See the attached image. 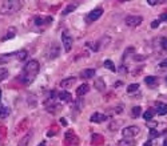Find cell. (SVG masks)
<instances>
[{
    "instance_id": "1",
    "label": "cell",
    "mask_w": 167,
    "mask_h": 146,
    "mask_svg": "<svg viewBox=\"0 0 167 146\" xmlns=\"http://www.w3.org/2000/svg\"><path fill=\"white\" fill-rule=\"evenodd\" d=\"M39 68H40V65L36 60H31V61H28L24 67V72H23V74H22V82L23 84L30 85L31 82L35 80L37 73H39Z\"/></svg>"
},
{
    "instance_id": "2",
    "label": "cell",
    "mask_w": 167,
    "mask_h": 146,
    "mask_svg": "<svg viewBox=\"0 0 167 146\" xmlns=\"http://www.w3.org/2000/svg\"><path fill=\"white\" fill-rule=\"evenodd\" d=\"M22 1H19V0H7V1L3 3L0 13L1 15H12V13L18 12L22 8Z\"/></svg>"
},
{
    "instance_id": "3",
    "label": "cell",
    "mask_w": 167,
    "mask_h": 146,
    "mask_svg": "<svg viewBox=\"0 0 167 146\" xmlns=\"http://www.w3.org/2000/svg\"><path fill=\"white\" fill-rule=\"evenodd\" d=\"M62 43H63V45H64L66 52H70L71 48H72V37L70 36V33H68L67 31H64V32L62 33Z\"/></svg>"
},
{
    "instance_id": "4",
    "label": "cell",
    "mask_w": 167,
    "mask_h": 146,
    "mask_svg": "<svg viewBox=\"0 0 167 146\" xmlns=\"http://www.w3.org/2000/svg\"><path fill=\"white\" fill-rule=\"evenodd\" d=\"M139 128L138 126H128V128H125L122 130V134L125 138H132V137H135L138 133H139Z\"/></svg>"
},
{
    "instance_id": "5",
    "label": "cell",
    "mask_w": 167,
    "mask_h": 146,
    "mask_svg": "<svg viewBox=\"0 0 167 146\" xmlns=\"http://www.w3.org/2000/svg\"><path fill=\"white\" fill-rule=\"evenodd\" d=\"M142 21H143V19L140 16H128V18H126V24L131 28L138 27L139 24H142Z\"/></svg>"
},
{
    "instance_id": "6",
    "label": "cell",
    "mask_w": 167,
    "mask_h": 146,
    "mask_svg": "<svg viewBox=\"0 0 167 146\" xmlns=\"http://www.w3.org/2000/svg\"><path fill=\"white\" fill-rule=\"evenodd\" d=\"M102 13H103V10L102 8H95V10H92L90 13H88V20L90 21H95L96 19H99L100 16H102Z\"/></svg>"
},
{
    "instance_id": "7",
    "label": "cell",
    "mask_w": 167,
    "mask_h": 146,
    "mask_svg": "<svg viewBox=\"0 0 167 146\" xmlns=\"http://www.w3.org/2000/svg\"><path fill=\"white\" fill-rule=\"evenodd\" d=\"M91 122H104L106 120H107V116L106 114H102V113H94L92 116H91Z\"/></svg>"
},
{
    "instance_id": "8",
    "label": "cell",
    "mask_w": 167,
    "mask_h": 146,
    "mask_svg": "<svg viewBox=\"0 0 167 146\" xmlns=\"http://www.w3.org/2000/svg\"><path fill=\"white\" fill-rule=\"evenodd\" d=\"M59 98L62 100L63 102H71L72 101V96H71V93L70 92H67V90H63V92H59Z\"/></svg>"
},
{
    "instance_id": "9",
    "label": "cell",
    "mask_w": 167,
    "mask_h": 146,
    "mask_svg": "<svg viewBox=\"0 0 167 146\" xmlns=\"http://www.w3.org/2000/svg\"><path fill=\"white\" fill-rule=\"evenodd\" d=\"M88 90H90V85L88 84H82L76 89V94L78 96H84L86 93H88Z\"/></svg>"
},
{
    "instance_id": "10",
    "label": "cell",
    "mask_w": 167,
    "mask_h": 146,
    "mask_svg": "<svg viewBox=\"0 0 167 146\" xmlns=\"http://www.w3.org/2000/svg\"><path fill=\"white\" fill-rule=\"evenodd\" d=\"M75 81H76V80H75V77H70V79H64V80H63V81L60 82V85H62L64 89H67V88H71V87H72Z\"/></svg>"
},
{
    "instance_id": "11",
    "label": "cell",
    "mask_w": 167,
    "mask_h": 146,
    "mask_svg": "<svg viewBox=\"0 0 167 146\" xmlns=\"http://www.w3.org/2000/svg\"><path fill=\"white\" fill-rule=\"evenodd\" d=\"M157 113L159 114V116H165L167 114V104H158L157 105Z\"/></svg>"
},
{
    "instance_id": "12",
    "label": "cell",
    "mask_w": 167,
    "mask_h": 146,
    "mask_svg": "<svg viewBox=\"0 0 167 146\" xmlns=\"http://www.w3.org/2000/svg\"><path fill=\"white\" fill-rule=\"evenodd\" d=\"M95 76V70L94 69H84L82 73H80V77L82 79H91V77H94Z\"/></svg>"
},
{
    "instance_id": "13",
    "label": "cell",
    "mask_w": 167,
    "mask_h": 146,
    "mask_svg": "<svg viewBox=\"0 0 167 146\" xmlns=\"http://www.w3.org/2000/svg\"><path fill=\"white\" fill-rule=\"evenodd\" d=\"M51 20H52L51 18H44V19L43 18H36L35 19V24L36 25H45V24H50Z\"/></svg>"
},
{
    "instance_id": "14",
    "label": "cell",
    "mask_w": 167,
    "mask_h": 146,
    "mask_svg": "<svg viewBox=\"0 0 167 146\" xmlns=\"http://www.w3.org/2000/svg\"><path fill=\"white\" fill-rule=\"evenodd\" d=\"M157 81H158V79L154 77V76H147L145 79V82L148 85V87H155V85H157Z\"/></svg>"
},
{
    "instance_id": "15",
    "label": "cell",
    "mask_w": 167,
    "mask_h": 146,
    "mask_svg": "<svg viewBox=\"0 0 167 146\" xmlns=\"http://www.w3.org/2000/svg\"><path fill=\"white\" fill-rule=\"evenodd\" d=\"M118 145L119 146H135V141L131 138H125V139L118 142Z\"/></svg>"
},
{
    "instance_id": "16",
    "label": "cell",
    "mask_w": 167,
    "mask_h": 146,
    "mask_svg": "<svg viewBox=\"0 0 167 146\" xmlns=\"http://www.w3.org/2000/svg\"><path fill=\"white\" fill-rule=\"evenodd\" d=\"M59 51H60V48L57 47L56 43H54V44H52V49H51L50 59H54V57H57V56H59Z\"/></svg>"
},
{
    "instance_id": "17",
    "label": "cell",
    "mask_w": 167,
    "mask_h": 146,
    "mask_svg": "<svg viewBox=\"0 0 167 146\" xmlns=\"http://www.w3.org/2000/svg\"><path fill=\"white\" fill-rule=\"evenodd\" d=\"M104 67L107 68L108 70H111V72H116V68H115L114 62H112L111 60H106V61H104Z\"/></svg>"
},
{
    "instance_id": "18",
    "label": "cell",
    "mask_w": 167,
    "mask_h": 146,
    "mask_svg": "<svg viewBox=\"0 0 167 146\" xmlns=\"http://www.w3.org/2000/svg\"><path fill=\"white\" fill-rule=\"evenodd\" d=\"M10 114V108H5L3 105H0V118H4Z\"/></svg>"
},
{
    "instance_id": "19",
    "label": "cell",
    "mask_w": 167,
    "mask_h": 146,
    "mask_svg": "<svg viewBox=\"0 0 167 146\" xmlns=\"http://www.w3.org/2000/svg\"><path fill=\"white\" fill-rule=\"evenodd\" d=\"M95 88H96L98 90H104V82H103V80L102 79H98L96 80V82H95Z\"/></svg>"
},
{
    "instance_id": "20",
    "label": "cell",
    "mask_w": 167,
    "mask_h": 146,
    "mask_svg": "<svg viewBox=\"0 0 167 146\" xmlns=\"http://www.w3.org/2000/svg\"><path fill=\"white\" fill-rule=\"evenodd\" d=\"M152 117H154V109H148V110H146L145 112V114H143V118L145 120H151Z\"/></svg>"
},
{
    "instance_id": "21",
    "label": "cell",
    "mask_w": 167,
    "mask_h": 146,
    "mask_svg": "<svg viewBox=\"0 0 167 146\" xmlns=\"http://www.w3.org/2000/svg\"><path fill=\"white\" fill-rule=\"evenodd\" d=\"M140 113H142V108H140V106H134V108H132V117H134V118L139 117Z\"/></svg>"
},
{
    "instance_id": "22",
    "label": "cell",
    "mask_w": 167,
    "mask_h": 146,
    "mask_svg": "<svg viewBox=\"0 0 167 146\" xmlns=\"http://www.w3.org/2000/svg\"><path fill=\"white\" fill-rule=\"evenodd\" d=\"M76 10V5L75 4H70V5H67V8H66L64 11H63V15H67V13H70V12H72V11Z\"/></svg>"
},
{
    "instance_id": "23",
    "label": "cell",
    "mask_w": 167,
    "mask_h": 146,
    "mask_svg": "<svg viewBox=\"0 0 167 146\" xmlns=\"http://www.w3.org/2000/svg\"><path fill=\"white\" fill-rule=\"evenodd\" d=\"M138 89H139V84H131V85H128L127 92L128 93H134V92H136Z\"/></svg>"
},
{
    "instance_id": "24",
    "label": "cell",
    "mask_w": 167,
    "mask_h": 146,
    "mask_svg": "<svg viewBox=\"0 0 167 146\" xmlns=\"http://www.w3.org/2000/svg\"><path fill=\"white\" fill-rule=\"evenodd\" d=\"M15 56L18 60H24L25 57H27V52H25V51H19L18 53H15Z\"/></svg>"
},
{
    "instance_id": "25",
    "label": "cell",
    "mask_w": 167,
    "mask_h": 146,
    "mask_svg": "<svg viewBox=\"0 0 167 146\" xmlns=\"http://www.w3.org/2000/svg\"><path fill=\"white\" fill-rule=\"evenodd\" d=\"M7 76H8V70L4 69V68H0V81L7 79Z\"/></svg>"
},
{
    "instance_id": "26",
    "label": "cell",
    "mask_w": 167,
    "mask_h": 146,
    "mask_svg": "<svg viewBox=\"0 0 167 146\" xmlns=\"http://www.w3.org/2000/svg\"><path fill=\"white\" fill-rule=\"evenodd\" d=\"M158 136H159V133H158V131L155 130L154 128H151V129H150V137H151V138H157Z\"/></svg>"
},
{
    "instance_id": "27",
    "label": "cell",
    "mask_w": 167,
    "mask_h": 146,
    "mask_svg": "<svg viewBox=\"0 0 167 146\" xmlns=\"http://www.w3.org/2000/svg\"><path fill=\"white\" fill-rule=\"evenodd\" d=\"M160 45H162L163 49L167 51V39H162V41H160Z\"/></svg>"
},
{
    "instance_id": "28",
    "label": "cell",
    "mask_w": 167,
    "mask_h": 146,
    "mask_svg": "<svg viewBox=\"0 0 167 146\" xmlns=\"http://www.w3.org/2000/svg\"><path fill=\"white\" fill-rule=\"evenodd\" d=\"M159 23H162V21H167V13H163V15H160L159 16Z\"/></svg>"
},
{
    "instance_id": "29",
    "label": "cell",
    "mask_w": 167,
    "mask_h": 146,
    "mask_svg": "<svg viewBox=\"0 0 167 146\" xmlns=\"http://www.w3.org/2000/svg\"><path fill=\"white\" fill-rule=\"evenodd\" d=\"M158 25H159V20H157V21H152V23H151V27H152V28H157Z\"/></svg>"
},
{
    "instance_id": "30",
    "label": "cell",
    "mask_w": 167,
    "mask_h": 146,
    "mask_svg": "<svg viewBox=\"0 0 167 146\" xmlns=\"http://www.w3.org/2000/svg\"><path fill=\"white\" fill-rule=\"evenodd\" d=\"M160 67H162V68H167V59L165 60V61L160 62Z\"/></svg>"
},
{
    "instance_id": "31",
    "label": "cell",
    "mask_w": 167,
    "mask_h": 146,
    "mask_svg": "<svg viewBox=\"0 0 167 146\" xmlns=\"http://www.w3.org/2000/svg\"><path fill=\"white\" fill-rule=\"evenodd\" d=\"M148 4L150 5H155V4H158V1H155V0H148Z\"/></svg>"
},
{
    "instance_id": "32",
    "label": "cell",
    "mask_w": 167,
    "mask_h": 146,
    "mask_svg": "<svg viewBox=\"0 0 167 146\" xmlns=\"http://www.w3.org/2000/svg\"><path fill=\"white\" fill-rule=\"evenodd\" d=\"M122 87V81H116V84H115V88H119Z\"/></svg>"
},
{
    "instance_id": "33",
    "label": "cell",
    "mask_w": 167,
    "mask_h": 146,
    "mask_svg": "<svg viewBox=\"0 0 167 146\" xmlns=\"http://www.w3.org/2000/svg\"><path fill=\"white\" fill-rule=\"evenodd\" d=\"M60 122H62V124H63V125H64V126H66V125H67V121H66V120H64V118H62V120H60Z\"/></svg>"
},
{
    "instance_id": "34",
    "label": "cell",
    "mask_w": 167,
    "mask_h": 146,
    "mask_svg": "<svg viewBox=\"0 0 167 146\" xmlns=\"http://www.w3.org/2000/svg\"><path fill=\"white\" fill-rule=\"evenodd\" d=\"M151 145H152V144H151V141H147L143 146H151Z\"/></svg>"
},
{
    "instance_id": "35",
    "label": "cell",
    "mask_w": 167,
    "mask_h": 146,
    "mask_svg": "<svg viewBox=\"0 0 167 146\" xmlns=\"http://www.w3.org/2000/svg\"><path fill=\"white\" fill-rule=\"evenodd\" d=\"M37 146H45V142H40V144L37 145Z\"/></svg>"
},
{
    "instance_id": "36",
    "label": "cell",
    "mask_w": 167,
    "mask_h": 146,
    "mask_svg": "<svg viewBox=\"0 0 167 146\" xmlns=\"http://www.w3.org/2000/svg\"><path fill=\"white\" fill-rule=\"evenodd\" d=\"M163 146H167V139L165 141V144H163Z\"/></svg>"
},
{
    "instance_id": "37",
    "label": "cell",
    "mask_w": 167,
    "mask_h": 146,
    "mask_svg": "<svg viewBox=\"0 0 167 146\" xmlns=\"http://www.w3.org/2000/svg\"><path fill=\"white\" fill-rule=\"evenodd\" d=\"M0 100H1V89H0Z\"/></svg>"
}]
</instances>
